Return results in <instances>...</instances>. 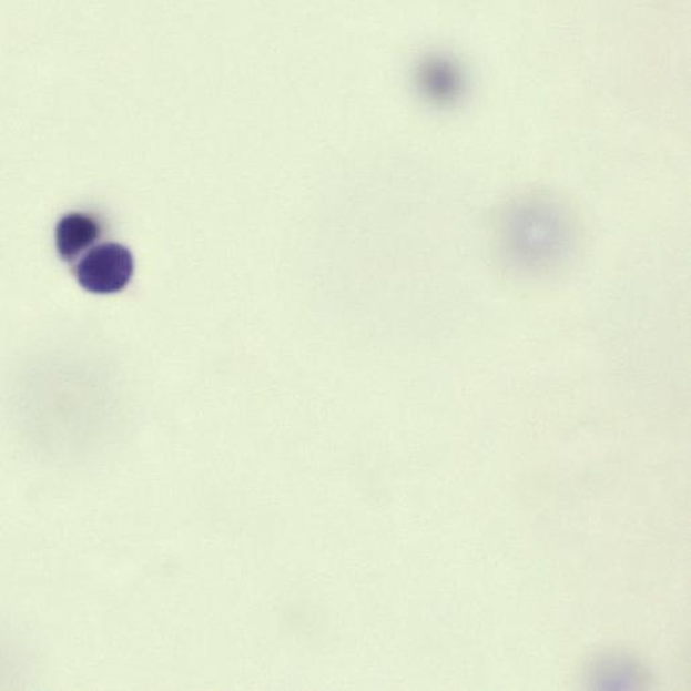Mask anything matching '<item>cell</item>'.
Wrapping results in <instances>:
<instances>
[{
    "mask_svg": "<svg viewBox=\"0 0 691 691\" xmlns=\"http://www.w3.org/2000/svg\"><path fill=\"white\" fill-rule=\"evenodd\" d=\"M133 275V257L125 246L108 243L81 258L75 276L82 288L93 294H115L124 289Z\"/></svg>",
    "mask_w": 691,
    "mask_h": 691,
    "instance_id": "1",
    "label": "cell"
},
{
    "mask_svg": "<svg viewBox=\"0 0 691 691\" xmlns=\"http://www.w3.org/2000/svg\"><path fill=\"white\" fill-rule=\"evenodd\" d=\"M100 225L91 215L72 213L65 215L55 227V244L60 256L72 262L100 236Z\"/></svg>",
    "mask_w": 691,
    "mask_h": 691,
    "instance_id": "2",
    "label": "cell"
},
{
    "mask_svg": "<svg viewBox=\"0 0 691 691\" xmlns=\"http://www.w3.org/2000/svg\"><path fill=\"white\" fill-rule=\"evenodd\" d=\"M433 67L434 68L427 69V87L430 89V92L446 98L448 94H451L456 88V75L453 69L443 65V63H437V65Z\"/></svg>",
    "mask_w": 691,
    "mask_h": 691,
    "instance_id": "3",
    "label": "cell"
}]
</instances>
